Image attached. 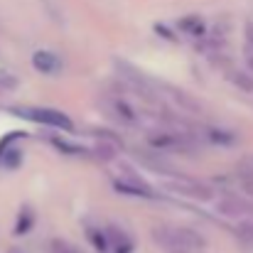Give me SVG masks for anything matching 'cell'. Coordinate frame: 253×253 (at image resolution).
Listing matches in <instances>:
<instances>
[{"label":"cell","mask_w":253,"mask_h":253,"mask_svg":"<svg viewBox=\"0 0 253 253\" xmlns=\"http://www.w3.org/2000/svg\"><path fill=\"white\" fill-rule=\"evenodd\" d=\"M7 253H30V251H27V249H20V246H12Z\"/></svg>","instance_id":"cell-15"},{"label":"cell","mask_w":253,"mask_h":253,"mask_svg":"<svg viewBox=\"0 0 253 253\" xmlns=\"http://www.w3.org/2000/svg\"><path fill=\"white\" fill-rule=\"evenodd\" d=\"M246 44H249V49H253V22L246 25Z\"/></svg>","instance_id":"cell-14"},{"label":"cell","mask_w":253,"mask_h":253,"mask_svg":"<svg viewBox=\"0 0 253 253\" xmlns=\"http://www.w3.org/2000/svg\"><path fill=\"white\" fill-rule=\"evenodd\" d=\"M103 106H106L108 116H113L118 123H123V126H135V123H138L135 108H133L130 103H126L123 98H106Z\"/></svg>","instance_id":"cell-5"},{"label":"cell","mask_w":253,"mask_h":253,"mask_svg":"<svg viewBox=\"0 0 253 253\" xmlns=\"http://www.w3.org/2000/svg\"><path fill=\"white\" fill-rule=\"evenodd\" d=\"M32 211L30 209H25V219H22V214H20V221H17V226H15V234L20 236V234H27V229L32 226Z\"/></svg>","instance_id":"cell-12"},{"label":"cell","mask_w":253,"mask_h":253,"mask_svg":"<svg viewBox=\"0 0 253 253\" xmlns=\"http://www.w3.org/2000/svg\"><path fill=\"white\" fill-rule=\"evenodd\" d=\"M113 187L121 192V194H130V197H145V199H153L155 192L140 179V177H123V179H116Z\"/></svg>","instance_id":"cell-7"},{"label":"cell","mask_w":253,"mask_h":253,"mask_svg":"<svg viewBox=\"0 0 253 253\" xmlns=\"http://www.w3.org/2000/svg\"><path fill=\"white\" fill-rule=\"evenodd\" d=\"M179 30L187 32V35H192V37H199V35H204V20L197 17V15H189V17H184L179 22Z\"/></svg>","instance_id":"cell-9"},{"label":"cell","mask_w":253,"mask_h":253,"mask_svg":"<svg viewBox=\"0 0 253 253\" xmlns=\"http://www.w3.org/2000/svg\"><path fill=\"white\" fill-rule=\"evenodd\" d=\"M234 82H236V84H241L244 88H246V91H251V88H253V82H251V79H246V77H241V74H239V77H234Z\"/></svg>","instance_id":"cell-13"},{"label":"cell","mask_w":253,"mask_h":253,"mask_svg":"<svg viewBox=\"0 0 253 253\" xmlns=\"http://www.w3.org/2000/svg\"><path fill=\"white\" fill-rule=\"evenodd\" d=\"M0 153H2V155H0V163H2L5 168H10V169H12V168H17V165H20V160H22V153H20L17 148H12V150L2 148Z\"/></svg>","instance_id":"cell-10"},{"label":"cell","mask_w":253,"mask_h":253,"mask_svg":"<svg viewBox=\"0 0 253 253\" xmlns=\"http://www.w3.org/2000/svg\"><path fill=\"white\" fill-rule=\"evenodd\" d=\"M32 67L40 72V74H47V77H57L62 72V59L54 54V52H47V49H40L32 54Z\"/></svg>","instance_id":"cell-6"},{"label":"cell","mask_w":253,"mask_h":253,"mask_svg":"<svg viewBox=\"0 0 253 253\" xmlns=\"http://www.w3.org/2000/svg\"><path fill=\"white\" fill-rule=\"evenodd\" d=\"M106 239H108V253H130L133 251V239L123 231V229H106Z\"/></svg>","instance_id":"cell-8"},{"label":"cell","mask_w":253,"mask_h":253,"mask_svg":"<svg viewBox=\"0 0 253 253\" xmlns=\"http://www.w3.org/2000/svg\"><path fill=\"white\" fill-rule=\"evenodd\" d=\"M168 189H172L179 197H192V199H202V202H207V199L214 197V192L209 187H204L199 182H192V179H174V182L168 184Z\"/></svg>","instance_id":"cell-4"},{"label":"cell","mask_w":253,"mask_h":253,"mask_svg":"<svg viewBox=\"0 0 253 253\" xmlns=\"http://www.w3.org/2000/svg\"><path fill=\"white\" fill-rule=\"evenodd\" d=\"M17 116H25V118L35 121V123H42V126L64 130V133H72L74 130L72 118L64 111H57V108H17Z\"/></svg>","instance_id":"cell-2"},{"label":"cell","mask_w":253,"mask_h":253,"mask_svg":"<svg viewBox=\"0 0 253 253\" xmlns=\"http://www.w3.org/2000/svg\"><path fill=\"white\" fill-rule=\"evenodd\" d=\"M153 239L165 253H202L207 249V239L187 226H155Z\"/></svg>","instance_id":"cell-1"},{"label":"cell","mask_w":253,"mask_h":253,"mask_svg":"<svg viewBox=\"0 0 253 253\" xmlns=\"http://www.w3.org/2000/svg\"><path fill=\"white\" fill-rule=\"evenodd\" d=\"M148 143H150V148H155L160 153H187V150H192V143L182 133H169V130L150 133Z\"/></svg>","instance_id":"cell-3"},{"label":"cell","mask_w":253,"mask_h":253,"mask_svg":"<svg viewBox=\"0 0 253 253\" xmlns=\"http://www.w3.org/2000/svg\"><path fill=\"white\" fill-rule=\"evenodd\" d=\"M47 253H82L77 246H72L69 241L64 239H52L49 246H47Z\"/></svg>","instance_id":"cell-11"}]
</instances>
